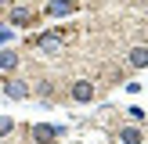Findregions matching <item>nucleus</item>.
<instances>
[{"label":"nucleus","mask_w":148,"mask_h":144,"mask_svg":"<svg viewBox=\"0 0 148 144\" xmlns=\"http://www.w3.org/2000/svg\"><path fill=\"white\" fill-rule=\"evenodd\" d=\"M72 94H76L79 101H87V97H90L94 90H90V83H76V90H72Z\"/></svg>","instance_id":"1"},{"label":"nucleus","mask_w":148,"mask_h":144,"mask_svg":"<svg viewBox=\"0 0 148 144\" xmlns=\"http://www.w3.org/2000/svg\"><path fill=\"white\" fill-rule=\"evenodd\" d=\"M148 61V50H134V65H145Z\"/></svg>","instance_id":"2"}]
</instances>
